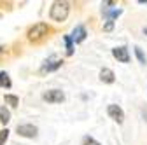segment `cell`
<instances>
[{
  "label": "cell",
  "mask_w": 147,
  "mask_h": 145,
  "mask_svg": "<svg viewBox=\"0 0 147 145\" xmlns=\"http://www.w3.org/2000/svg\"><path fill=\"white\" fill-rule=\"evenodd\" d=\"M68 14H70V4H68V2H65V0L53 2L51 11H49V16H51L53 21L61 23V21H65L67 17H68Z\"/></svg>",
  "instance_id": "6da1fadb"
},
{
  "label": "cell",
  "mask_w": 147,
  "mask_h": 145,
  "mask_svg": "<svg viewBox=\"0 0 147 145\" xmlns=\"http://www.w3.org/2000/svg\"><path fill=\"white\" fill-rule=\"evenodd\" d=\"M49 32H51V30H49V26H47L46 23H37V25H33V26L28 28L26 39H28L30 42H33V44H39V42H42L44 39H47Z\"/></svg>",
  "instance_id": "7a4b0ae2"
},
{
  "label": "cell",
  "mask_w": 147,
  "mask_h": 145,
  "mask_svg": "<svg viewBox=\"0 0 147 145\" xmlns=\"http://www.w3.org/2000/svg\"><path fill=\"white\" fill-rule=\"evenodd\" d=\"M42 100L47 101V103H61L65 101V93L61 89H49L42 95Z\"/></svg>",
  "instance_id": "3957f363"
},
{
  "label": "cell",
  "mask_w": 147,
  "mask_h": 145,
  "mask_svg": "<svg viewBox=\"0 0 147 145\" xmlns=\"http://www.w3.org/2000/svg\"><path fill=\"white\" fill-rule=\"evenodd\" d=\"M107 114H109L110 119L116 121L117 124H123L124 122V110H123L119 105H116V103H112V105L107 107Z\"/></svg>",
  "instance_id": "277c9868"
},
{
  "label": "cell",
  "mask_w": 147,
  "mask_h": 145,
  "mask_svg": "<svg viewBox=\"0 0 147 145\" xmlns=\"http://www.w3.org/2000/svg\"><path fill=\"white\" fill-rule=\"evenodd\" d=\"M16 131H18V135L23 136V138H35L37 133H39L37 126H33V124H20Z\"/></svg>",
  "instance_id": "5b68a950"
},
{
  "label": "cell",
  "mask_w": 147,
  "mask_h": 145,
  "mask_svg": "<svg viewBox=\"0 0 147 145\" xmlns=\"http://www.w3.org/2000/svg\"><path fill=\"white\" fill-rule=\"evenodd\" d=\"M112 56L121 61V63H128L130 61V52H128V47L126 46H119V47H114L112 49Z\"/></svg>",
  "instance_id": "8992f818"
},
{
  "label": "cell",
  "mask_w": 147,
  "mask_h": 145,
  "mask_svg": "<svg viewBox=\"0 0 147 145\" xmlns=\"http://www.w3.org/2000/svg\"><path fill=\"white\" fill-rule=\"evenodd\" d=\"M61 65H63V61H61V60L49 58V60H47V61H44V65L40 66V72H42V74H46V72H54V70H58Z\"/></svg>",
  "instance_id": "52a82bcc"
},
{
  "label": "cell",
  "mask_w": 147,
  "mask_h": 145,
  "mask_svg": "<svg viewBox=\"0 0 147 145\" xmlns=\"http://www.w3.org/2000/svg\"><path fill=\"white\" fill-rule=\"evenodd\" d=\"M86 35H88L86 28H84L82 25H79V26L74 28V32H72V35H70V40L76 42V44H79V42H82V40L86 39Z\"/></svg>",
  "instance_id": "ba28073f"
},
{
  "label": "cell",
  "mask_w": 147,
  "mask_h": 145,
  "mask_svg": "<svg viewBox=\"0 0 147 145\" xmlns=\"http://www.w3.org/2000/svg\"><path fill=\"white\" fill-rule=\"evenodd\" d=\"M100 81L105 84H114L116 82V74L110 68H102L100 70Z\"/></svg>",
  "instance_id": "9c48e42d"
},
{
  "label": "cell",
  "mask_w": 147,
  "mask_h": 145,
  "mask_svg": "<svg viewBox=\"0 0 147 145\" xmlns=\"http://www.w3.org/2000/svg\"><path fill=\"white\" fill-rule=\"evenodd\" d=\"M11 86H12V82H11V77H9V74H7V72H0V87L9 89Z\"/></svg>",
  "instance_id": "30bf717a"
},
{
  "label": "cell",
  "mask_w": 147,
  "mask_h": 145,
  "mask_svg": "<svg viewBox=\"0 0 147 145\" xmlns=\"http://www.w3.org/2000/svg\"><path fill=\"white\" fill-rule=\"evenodd\" d=\"M9 121H11V110L7 107H0V122L7 124Z\"/></svg>",
  "instance_id": "8fae6325"
},
{
  "label": "cell",
  "mask_w": 147,
  "mask_h": 145,
  "mask_svg": "<svg viewBox=\"0 0 147 145\" xmlns=\"http://www.w3.org/2000/svg\"><path fill=\"white\" fill-rule=\"evenodd\" d=\"M4 100H5V103H7V105H11L12 108H16L18 105H20V98L14 96V95H5V96H4Z\"/></svg>",
  "instance_id": "7c38bea8"
},
{
  "label": "cell",
  "mask_w": 147,
  "mask_h": 145,
  "mask_svg": "<svg viewBox=\"0 0 147 145\" xmlns=\"http://www.w3.org/2000/svg\"><path fill=\"white\" fill-rule=\"evenodd\" d=\"M65 42H67V56L74 54V42L70 40V35H65Z\"/></svg>",
  "instance_id": "4fadbf2b"
},
{
  "label": "cell",
  "mask_w": 147,
  "mask_h": 145,
  "mask_svg": "<svg viewBox=\"0 0 147 145\" xmlns=\"http://www.w3.org/2000/svg\"><path fill=\"white\" fill-rule=\"evenodd\" d=\"M135 54H137V58H138V61L140 63H147V58H145V54H144V51L140 49V47H135Z\"/></svg>",
  "instance_id": "5bb4252c"
},
{
  "label": "cell",
  "mask_w": 147,
  "mask_h": 145,
  "mask_svg": "<svg viewBox=\"0 0 147 145\" xmlns=\"http://www.w3.org/2000/svg\"><path fill=\"white\" fill-rule=\"evenodd\" d=\"M7 138H9V130L5 128V130H2V131H0V145H5Z\"/></svg>",
  "instance_id": "9a60e30c"
},
{
  "label": "cell",
  "mask_w": 147,
  "mask_h": 145,
  "mask_svg": "<svg viewBox=\"0 0 147 145\" xmlns=\"http://www.w3.org/2000/svg\"><path fill=\"white\" fill-rule=\"evenodd\" d=\"M82 145H102V143H100V142H96L95 138H91V136H84Z\"/></svg>",
  "instance_id": "2e32d148"
},
{
  "label": "cell",
  "mask_w": 147,
  "mask_h": 145,
  "mask_svg": "<svg viewBox=\"0 0 147 145\" xmlns=\"http://www.w3.org/2000/svg\"><path fill=\"white\" fill-rule=\"evenodd\" d=\"M112 28H114V21H109V19H107V23L103 25V30H105V32H112Z\"/></svg>",
  "instance_id": "e0dca14e"
},
{
  "label": "cell",
  "mask_w": 147,
  "mask_h": 145,
  "mask_svg": "<svg viewBox=\"0 0 147 145\" xmlns=\"http://www.w3.org/2000/svg\"><path fill=\"white\" fill-rule=\"evenodd\" d=\"M144 33H145V35H147V26H145V28H144Z\"/></svg>",
  "instance_id": "ac0fdd59"
}]
</instances>
